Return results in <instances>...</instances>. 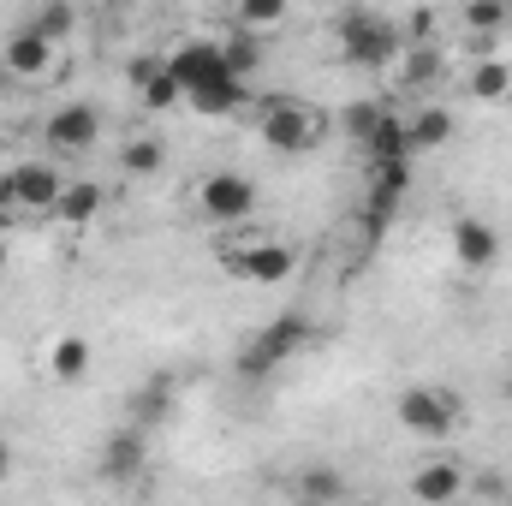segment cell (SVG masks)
Masks as SVG:
<instances>
[{"instance_id":"d4e9b609","label":"cell","mask_w":512,"mask_h":506,"mask_svg":"<svg viewBox=\"0 0 512 506\" xmlns=\"http://www.w3.org/2000/svg\"><path fill=\"white\" fill-rule=\"evenodd\" d=\"M30 30H36L42 42H54V48H60V42L78 30V6H66V0H48V6L30 18Z\"/></svg>"},{"instance_id":"836d02e7","label":"cell","mask_w":512,"mask_h":506,"mask_svg":"<svg viewBox=\"0 0 512 506\" xmlns=\"http://www.w3.org/2000/svg\"><path fill=\"white\" fill-rule=\"evenodd\" d=\"M358 506H382V501H358Z\"/></svg>"},{"instance_id":"d6986e66","label":"cell","mask_w":512,"mask_h":506,"mask_svg":"<svg viewBox=\"0 0 512 506\" xmlns=\"http://www.w3.org/2000/svg\"><path fill=\"white\" fill-rule=\"evenodd\" d=\"M48 376L66 381V387H78V381L90 376V340H84V334H60V340L48 346Z\"/></svg>"},{"instance_id":"cb8c5ba5","label":"cell","mask_w":512,"mask_h":506,"mask_svg":"<svg viewBox=\"0 0 512 506\" xmlns=\"http://www.w3.org/2000/svg\"><path fill=\"white\" fill-rule=\"evenodd\" d=\"M465 90H471L477 102H507L512 96V66L507 60H477L471 78H465Z\"/></svg>"},{"instance_id":"9a60e30c","label":"cell","mask_w":512,"mask_h":506,"mask_svg":"<svg viewBox=\"0 0 512 506\" xmlns=\"http://www.w3.org/2000/svg\"><path fill=\"white\" fill-rule=\"evenodd\" d=\"M459 24L477 36L471 54H477V60H495V36L512 24V6L507 0H471V6H459Z\"/></svg>"},{"instance_id":"7c38bea8","label":"cell","mask_w":512,"mask_h":506,"mask_svg":"<svg viewBox=\"0 0 512 506\" xmlns=\"http://www.w3.org/2000/svg\"><path fill=\"white\" fill-rule=\"evenodd\" d=\"M167 72H173L179 90L191 96V90H203L209 78H221L227 66H221V48H215V42H179V48L167 54Z\"/></svg>"},{"instance_id":"484cf974","label":"cell","mask_w":512,"mask_h":506,"mask_svg":"<svg viewBox=\"0 0 512 506\" xmlns=\"http://www.w3.org/2000/svg\"><path fill=\"white\" fill-rule=\"evenodd\" d=\"M215 48H221V66H227L233 78H251L256 66H262V42L245 36V30H233V36H227V42H215Z\"/></svg>"},{"instance_id":"4fadbf2b","label":"cell","mask_w":512,"mask_h":506,"mask_svg":"<svg viewBox=\"0 0 512 506\" xmlns=\"http://www.w3.org/2000/svg\"><path fill=\"white\" fill-rule=\"evenodd\" d=\"M173 399H179V381L167 376V370L143 376V387L131 393V429H161L173 417Z\"/></svg>"},{"instance_id":"ba28073f","label":"cell","mask_w":512,"mask_h":506,"mask_svg":"<svg viewBox=\"0 0 512 506\" xmlns=\"http://www.w3.org/2000/svg\"><path fill=\"white\" fill-rule=\"evenodd\" d=\"M0 66L12 72V84H42V78H54L60 48H54V42H42L30 24H18V30L0 42Z\"/></svg>"},{"instance_id":"5bb4252c","label":"cell","mask_w":512,"mask_h":506,"mask_svg":"<svg viewBox=\"0 0 512 506\" xmlns=\"http://www.w3.org/2000/svg\"><path fill=\"white\" fill-rule=\"evenodd\" d=\"M411 495L423 506H453L465 495V465H453V459H429V465H417L411 471Z\"/></svg>"},{"instance_id":"ffe728a7","label":"cell","mask_w":512,"mask_h":506,"mask_svg":"<svg viewBox=\"0 0 512 506\" xmlns=\"http://www.w3.org/2000/svg\"><path fill=\"white\" fill-rule=\"evenodd\" d=\"M185 102H191L197 114H215V120H221V114H239V108H245V78L221 72V78H209L203 90H191Z\"/></svg>"},{"instance_id":"6da1fadb","label":"cell","mask_w":512,"mask_h":506,"mask_svg":"<svg viewBox=\"0 0 512 506\" xmlns=\"http://www.w3.org/2000/svg\"><path fill=\"white\" fill-rule=\"evenodd\" d=\"M340 54H346L352 66L393 72V60L405 54L399 18H387V12H376V6H352V12H340Z\"/></svg>"},{"instance_id":"83f0119b","label":"cell","mask_w":512,"mask_h":506,"mask_svg":"<svg viewBox=\"0 0 512 506\" xmlns=\"http://www.w3.org/2000/svg\"><path fill=\"white\" fill-rule=\"evenodd\" d=\"M274 24H286V6L280 0H245L239 6V30L262 42V30H274Z\"/></svg>"},{"instance_id":"9c48e42d","label":"cell","mask_w":512,"mask_h":506,"mask_svg":"<svg viewBox=\"0 0 512 506\" xmlns=\"http://www.w3.org/2000/svg\"><path fill=\"white\" fill-rule=\"evenodd\" d=\"M6 173H12V191H18V215H24V209L54 215V203H60V191H66V179H60L54 161H18V167H6Z\"/></svg>"},{"instance_id":"8992f818","label":"cell","mask_w":512,"mask_h":506,"mask_svg":"<svg viewBox=\"0 0 512 506\" xmlns=\"http://www.w3.org/2000/svg\"><path fill=\"white\" fill-rule=\"evenodd\" d=\"M197 215L215 221V227H239L256 215V185L245 173H209L197 185Z\"/></svg>"},{"instance_id":"603a6c76","label":"cell","mask_w":512,"mask_h":506,"mask_svg":"<svg viewBox=\"0 0 512 506\" xmlns=\"http://www.w3.org/2000/svg\"><path fill=\"white\" fill-rule=\"evenodd\" d=\"M120 167H126L131 179H155L167 167V143L161 137H126L120 143Z\"/></svg>"},{"instance_id":"d6a6232c","label":"cell","mask_w":512,"mask_h":506,"mask_svg":"<svg viewBox=\"0 0 512 506\" xmlns=\"http://www.w3.org/2000/svg\"><path fill=\"white\" fill-rule=\"evenodd\" d=\"M501 501H507V506H512V489H507V495H501Z\"/></svg>"},{"instance_id":"7a4b0ae2","label":"cell","mask_w":512,"mask_h":506,"mask_svg":"<svg viewBox=\"0 0 512 506\" xmlns=\"http://www.w3.org/2000/svg\"><path fill=\"white\" fill-rule=\"evenodd\" d=\"M256 137L274 149V155H304L328 137V114L298 102V96H268L262 114H256Z\"/></svg>"},{"instance_id":"52a82bcc","label":"cell","mask_w":512,"mask_h":506,"mask_svg":"<svg viewBox=\"0 0 512 506\" xmlns=\"http://www.w3.org/2000/svg\"><path fill=\"white\" fill-rule=\"evenodd\" d=\"M42 143H48L54 155H90V149L102 143V108H90V102L54 108L48 126H42Z\"/></svg>"},{"instance_id":"ac0fdd59","label":"cell","mask_w":512,"mask_h":506,"mask_svg":"<svg viewBox=\"0 0 512 506\" xmlns=\"http://www.w3.org/2000/svg\"><path fill=\"white\" fill-rule=\"evenodd\" d=\"M292 501L298 506H340L346 501V477H340L334 465H310V471H298Z\"/></svg>"},{"instance_id":"2e32d148","label":"cell","mask_w":512,"mask_h":506,"mask_svg":"<svg viewBox=\"0 0 512 506\" xmlns=\"http://www.w3.org/2000/svg\"><path fill=\"white\" fill-rule=\"evenodd\" d=\"M441 72H447V54H441L435 42H429V48H405V54L393 60V78H399L405 96H411V90H429Z\"/></svg>"},{"instance_id":"5b68a950","label":"cell","mask_w":512,"mask_h":506,"mask_svg":"<svg viewBox=\"0 0 512 506\" xmlns=\"http://www.w3.org/2000/svg\"><path fill=\"white\" fill-rule=\"evenodd\" d=\"M221 262H227V274L245 280V286H280V280L298 268V256L286 251L280 239H262V233H233V239H221Z\"/></svg>"},{"instance_id":"7402d4cb","label":"cell","mask_w":512,"mask_h":506,"mask_svg":"<svg viewBox=\"0 0 512 506\" xmlns=\"http://www.w3.org/2000/svg\"><path fill=\"white\" fill-rule=\"evenodd\" d=\"M405 131H411V149H441L453 137V114L441 102H423L417 114H405Z\"/></svg>"},{"instance_id":"8fae6325","label":"cell","mask_w":512,"mask_h":506,"mask_svg":"<svg viewBox=\"0 0 512 506\" xmlns=\"http://www.w3.org/2000/svg\"><path fill=\"white\" fill-rule=\"evenodd\" d=\"M143 465H149L143 429H114V435L102 441V477H108V483H137Z\"/></svg>"},{"instance_id":"44dd1931","label":"cell","mask_w":512,"mask_h":506,"mask_svg":"<svg viewBox=\"0 0 512 506\" xmlns=\"http://www.w3.org/2000/svg\"><path fill=\"white\" fill-rule=\"evenodd\" d=\"M364 149H370V161H376V167H387V161H411L417 149H411L405 114H399V108H387V114H382V126H376V137H370Z\"/></svg>"},{"instance_id":"1f68e13d","label":"cell","mask_w":512,"mask_h":506,"mask_svg":"<svg viewBox=\"0 0 512 506\" xmlns=\"http://www.w3.org/2000/svg\"><path fill=\"white\" fill-rule=\"evenodd\" d=\"M0 96H12V72L6 66H0Z\"/></svg>"},{"instance_id":"4dcf8cb0","label":"cell","mask_w":512,"mask_h":506,"mask_svg":"<svg viewBox=\"0 0 512 506\" xmlns=\"http://www.w3.org/2000/svg\"><path fill=\"white\" fill-rule=\"evenodd\" d=\"M6 477H12V447L0 441V483H6Z\"/></svg>"},{"instance_id":"30bf717a","label":"cell","mask_w":512,"mask_h":506,"mask_svg":"<svg viewBox=\"0 0 512 506\" xmlns=\"http://www.w3.org/2000/svg\"><path fill=\"white\" fill-rule=\"evenodd\" d=\"M447 239H453L459 268H471V274H483V268H495V262H501V233H495L483 215H459V221L447 227Z\"/></svg>"},{"instance_id":"f1b7e54d","label":"cell","mask_w":512,"mask_h":506,"mask_svg":"<svg viewBox=\"0 0 512 506\" xmlns=\"http://www.w3.org/2000/svg\"><path fill=\"white\" fill-rule=\"evenodd\" d=\"M387 102H352L346 108V131H352V143H370L376 137V126H382Z\"/></svg>"},{"instance_id":"f546056e","label":"cell","mask_w":512,"mask_h":506,"mask_svg":"<svg viewBox=\"0 0 512 506\" xmlns=\"http://www.w3.org/2000/svg\"><path fill=\"white\" fill-rule=\"evenodd\" d=\"M0 215H18V191H12V173H0Z\"/></svg>"},{"instance_id":"3957f363","label":"cell","mask_w":512,"mask_h":506,"mask_svg":"<svg viewBox=\"0 0 512 506\" xmlns=\"http://www.w3.org/2000/svg\"><path fill=\"white\" fill-rule=\"evenodd\" d=\"M310 334H316V322H310L304 310L274 316L262 334H251V340L239 346V381H268L286 358H298V352L310 346Z\"/></svg>"},{"instance_id":"277c9868","label":"cell","mask_w":512,"mask_h":506,"mask_svg":"<svg viewBox=\"0 0 512 506\" xmlns=\"http://www.w3.org/2000/svg\"><path fill=\"white\" fill-rule=\"evenodd\" d=\"M393 417H399L411 435H423V441H447V435H459L465 405H459V393H447V387L411 381V387L393 399Z\"/></svg>"},{"instance_id":"e0dca14e","label":"cell","mask_w":512,"mask_h":506,"mask_svg":"<svg viewBox=\"0 0 512 506\" xmlns=\"http://www.w3.org/2000/svg\"><path fill=\"white\" fill-rule=\"evenodd\" d=\"M102 203H108V191H102V185H90V179H78V185H66V191H60L54 221H60V227H90V221L102 215Z\"/></svg>"},{"instance_id":"4316f807","label":"cell","mask_w":512,"mask_h":506,"mask_svg":"<svg viewBox=\"0 0 512 506\" xmlns=\"http://www.w3.org/2000/svg\"><path fill=\"white\" fill-rule=\"evenodd\" d=\"M137 96H143V108H149V114H161V108H179V102H185V90H179V78L167 72V60H161V72H155Z\"/></svg>"}]
</instances>
